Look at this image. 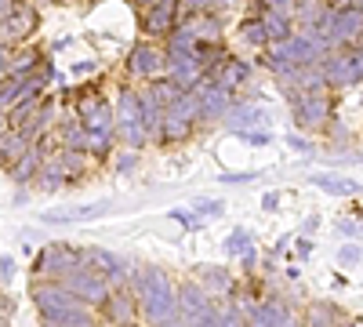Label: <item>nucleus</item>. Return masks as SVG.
Masks as SVG:
<instances>
[{
    "mask_svg": "<svg viewBox=\"0 0 363 327\" xmlns=\"http://www.w3.org/2000/svg\"><path fill=\"white\" fill-rule=\"evenodd\" d=\"M128 291L135 294L138 313L153 327L164 316L178 313V287L160 265H135V270H128Z\"/></svg>",
    "mask_w": 363,
    "mask_h": 327,
    "instance_id": "nucleus-1",
    "label": "nucleus"
},
{
    "mask_svg": "<svg viewBox=\"0 0 363 327\" xmlns=\"http://www.w3.org/2000/svg\"><path fill=\"white\" fill-rule=\"evenodd\" d=\"M29 299H33L40 320H51V323H91L87 306L62 280H37L33 287H29Z\"/></svg>",
    "mask_w": 363,
    "mask_h": 327,
    "instance_id": "nucleus-2",
    "label": "nucleus"
},
{
    "mask_svg": "<svg viewBox=\"0 0 363 327\" xmlns=\"http://www.w3.org/2000/svg\"><path fill=\"white\" fill-rule=\"evenodd\" d=\"M113 113H116V142L128 145V150H145L153 145L145 135V124H142V99H138V84L124 80L116 87V102H113Z\"/></svg>",
    "mask_w": 363,
    "mask_h": 327,
    "instance_id": "nucleus-3",
    "label": "nucleus"
},
{
    "mask_svg": "<svg viewBox=\"0 0 363 327\" xmlns=\"http://www.w3.org/2000/svg\"><path fill=\"white\" fill-rule=\"evenodd\" d=\"M77 265H84V248H73L66 240L58 244H44L37 262H33V273L37 280H66Z\"/></svg>",
    "mask_w": 363,
    "mask_h": 327,
    "instance_id": "nucleus-4",
    "label": "nucleus"
},
{
    "mask_svg": "<svg viewBox=\"0 0 363 327\" xmlns=\"http://www.w3.org/2000/svg\"><path fill=\"white\" fill-rule=\"evenodd\" d=\"M291 116L301 131H320L330 121V99H327V87L323 92H294L287 95Z\"/></svg>",
    "mask_w": 363,
    "mask_h": 327,
    "instance_id": "nucleus-5",
    "label": "nucleus"
},
{
    "mask_svg": "<svg viewBox=\"0 0 363 327\" xmlns=\"http://www.w3.org/2000/svg\"><path fill=\"white\" fill-rule=\"evenodd\" d=\"M164 73V48L157 40H135L124 58V77L131 84H145Z\"/></svg>",
    "mask_w": 363,
    "mask_h": 327,
    "instance_id": "nucleus-6",
    "label": "nucleus"
},
{
    "mask_svg": "<svg viewBox=\"0 0 363 327\" xmlns=\"http://www.w3.org/2000/svg\"><path fill=\"white\" fill-rule=\"evenodd\" d=\"M182 22L178 15V0H153L149 8L138 11V26H142V37L145 40H167L171 29Z\"/></svg>",
    "mask_w": 363,
    "mask_h": 327,
    "instance_id": "nucleus-7",
    "label": "nucleus"
},
{
    "mask_svg": "<svg viewBox=\"0 0 363 327\" xmlns=\"http://www.w3.org/2000/svg\"><path fill=\"white\" fill-rule=\"evenodd\" d=\"M193 95H196V102H200V128L222 124V116L229 113V106H233V99H236L229 87L215 84L211 77H203V80L193 87Z\"/></svg>",
    "mask_w": 363,
    "mask_h": 327,
    "instance_id": "nucleus-8",
    "label": "nucleus"
},
{
    "mask_svg": "<svg viewBox=\"0 0 363 327\" xmlns=\"http://www.w3.org/2000/svg\"><path fill=\"white\" fill-rule=\"evenodd\" d=\"M356 40H363V11L359 8H335L330 11V26H327V44L330 51H345Z\"/></svg>",
    "mask_w": 363,
    "mask_h": 327,
    "instance_id": "nucleus-9",
    "label": "nucleus"
},
{
    "mask_svg": "<svg viewBox=\"0 0 363 327\" xmlns=\"http://www.w3.org/2000/svg\"><path fill=\"white\" fill-rule=\"evenodd\" d=\"M73 294H77V299L84 302V306H102L106 299H109V291H113V284L102 277V273H95V270H91V265L84 262V265H77V270L62 280Z\"/></svg>",
    "mask_w": 363,
    "mask_h": 327,
    "instance_id": "nucleus-10",
    "label": "nucleus"
},
{
    "mask_svg": "<svg viewBox=\"0 0 363 327\" xmlns=\"http://www.w3.org/2000/svg\"><path fill=\"white\" fill-rule=\"evenodd\" d=\"M73 113H77V121L87 128V131H116V113H113V102L99 92H91V95H80L73 102Z\"/></svg>",
    "mask_w": 363,
    "mask_h": 327,
    "instance_id": "nucleus-11",
    "label": "nucleus"
},
{
    "mask_svg": "<svg viewBox=\"0 0 363 327\" xmlns=\"http://www.w3.org/2000/svg\"><path fill=\"white\" fill-rule=\"evenodd\" d=\"M164 73L182 87V92H193V87L203 80L196 51H182V48H164Z\"/></svg>",
    "mask_w": 363,
    "mask_h": 327,
    "instance_id": "nucleus-12",
    "label": "nucleus"
},
{
    "mask_svg": "<svg viewBox=\"0 0 363 327\" xmlns=\"http://www.w3.org/2000/svg\"><path fill=\"white\" fill-rule=\"evenodd\" d=\"M37 26H40V11L33 4H22V0H18V8L8 18H0V40L11 44V48L29 44V37L37 33Z\"/></svg>",
    "mask_w": 363,
    "mask_h": 327,
    "instance_id": "nucleus-13",
    "label": "nucleus"
},
{
    "mask_svg": "<svg viewBox=\"0 0 363 327\" xmlns=\"http://www.w3.org/2000/svg\"><path fill=\"white\" fill-rule=\"evenodd\" d=\"M113 200H91V204H73V207H55V211H44L40 222L44 226H80V222H95L102 215L113 211Z\"/></svg>",
    "mask_w": 363,
    "mask_h": 327,
    "instance_id": "nucleus-14",
    "label": "nucleus"
},
{
    "mask_svg": "<svg viewBox=\"0 0 363 327\" xmlns=\"http://www.w3.org/2000/svg\"><path fill=\"white\" fill-rule=\"evenodd\" d=\"M320 66H323V80H327V87H352V84L363 80L352 48H345V51H330Z\"/></svg>",
    "mask_w": 363,
    "mask_h": 327,
    "instance_id": "nucleus-15",
    "label": "nucleus"
},
{
    "mask_svg": "<svg viewBox=\"0 0 363 327\" xmlns=\"http://www.w3.org/2000/svg\"><path fill=\"white\" fill-rule=\"evenodd\" d=\"M222 124H225V131H244V128H269L272 121H269V109L262 102L236 95L233 106H229V113L222 116Z\"/></svg>",
    "mask_w": 363,
    "mask_h": 327,
    "instance_id": "nucleus-16",
    "label": "nucleus"
},
{
    "mask_svg": "<svg viewBox=\"0 0 363 327\" xmlns=\"http://www.w3.org/2000/svg\"><path fill=\"white\" fill-rule=\"evenodd\" d=\"M84 262H87L95 273H102L113 287H128V270H131V265L120 258L116 251L99 248V244H95V248H84Z\"/></svg>",
    "mask_w": 363,
    "mask_h": 327,
    "instance_id": "nucleus-17",
    "label": "nucleus"
},
{
    "mask_svg": "<svg viewBox=\"0 0 363 327\" xmlns=\"http://www.w3.org/2000/svg\"><path fill=\"white\" fill-rule=\"evenodd\" d=\"M244 309V316L255 323V327H298L291 306L284 299H269V302H247V306H240Z\"/></svg>",
    "mask_w": 363,
    "mask_h": 327,
    "instance_id": "nucleus-18",
    "label": "nucleus"
},
{
    "mask_svg": "<svg viewBox=\"0 0 363 327\" xmlns=\"http://www.w3.org/2000/svg\"><path fill=\"white\" fill-rule=\"evenodd\" d=\"M102 313H106V320L116 323V327H131L135 316H138V302H135V294H131L128 287H113L109 299L102 302Z\"/></svg>",
    "mask_w": 363,
    "mask_h": 327,
    "instance_id": "nucleus-19",
    "label": "nucleus"
},
{
    "mask_svg": "<svg viewBox=\"0 0 363 327\" xmlns=\"http://www.w3.org/2000/svg\"><path fill=\"white\" fill-rule=\"evenodd\" d=\"M251 77H255V66H251V62H244V58H236V55L229 51V55H225V62L215 70V77H211V80L222 84V87H229V92L236 95V92H240V87H244Z\"/></svg>",
    "mask_w": 363,
    "mask_h": 327,
    "instance_id": "nucleus-20",
    "label": "nucleus"
},
{
    "mask_svg": "<svg viewBox=\"0 0 363 327\" xmlns=\"http://www.w3.org/2000/svg\"><path fill=\"white\" fill-rule=\"evenodd\" d=\"M51 160L62 167V174H66V182H69V186H77L80 178H87V171L95 167V160H91L84 150H62V145H58V150L51 153Z\"/></svg>",
    "mask_w": 363,
    "mask_h": 327,
    "instance_id": "nucleus-21",
    "label": "nucleus"
},
{
    "mask_svg": "<svg viewBox=\"0 0 363 327\" xmlns=\"http://www.w3.org/2000/svg\"><path fill=\"white\" fill-rule=\"evenodd\" d=\"M313 186L323 189L327 196H359L363 193V182H356L352 174H338V171H316Z\"/></svg>",
    "mask_w": 363,
    "mask_h": 327,
    "instance_id": "nucleus-22",
    "label": "nucleus"
},
{
    "mask_svg": "<svg viewBox=\"0 0 363 327\" xmlns=\"http://www.w3.org/2000/svg\"><path fill=\"white\" fill-rule=\"evenodd\" d=\"M207 294H233L236 291V277L225 270V265H196V277H193Z\"/></svg>",
    "mask_w": 363,
    "mask_h": 327,
    "instance_id": "nucleus-23",
    "label": "nucleus"
},
{
    "mask_svg": "<svg viewBox=\"0 0 363 327\" xmlns=\"http://www.w3.org/2000/svg\"><path fill=\"white\" fill-rule=\"evenodd\" d=\"M44 160H48V157L37 150V145H29V150L8 167V178H11L15 186H33L37 174H40V167H44Z\"/></svg>",
    "mask_w": 363,
    "mask_h": 327,
    "instance_id": "nucleus-24",
    "label": "nucleus"
},
{
    "mask_svg": "<svg viewBox=\"0 0 363 327\" xmlns=\"http://www.w3.org/2000/svg\"><path fill=\"white\" fill-rule=\"evenodd\" d=\"M182 22L196 33V40H222V33H225V15L222 11H200V15L182 18Z\"/></svg>",
    "mask_w": 363,
    "mask_h": 327,
    "instance_id": "nucleus-25",
    "label": "nucleus"
},
{
    "mask_svg": "<svg viewBox=\"0 0 363 327\" xmlns=\"http://www.w3.org/2000/svg\"><path fill=\"white\" fill-rule=\"evenodd\" d=\"M142 87V92L149 95V99H153L160 109H167V106H174L182 95H186V92H182V87L167 77V73H160V77H153V80H145V84H138Z\"/></svg>",
    "mask_w": 363,
    "mask_h": 327,
    "instance_id": "nucleus-26",
    "label": "nucleus"
},
{
    "mask_svg": "<svg viewBox=\"0 0 363 327\" xmlns=\"http://www.w3.org/2000/svg\"><path fill=\"white\" fill-rule=\"evenodd\" d=\"M207 302H211V294H207L196 280H182V284H178V313L186 316V320L196 316Z\"/></svg>",
    "mask_w": 363,
    "mask_h": 327,
    "instance_id": "nucleus-27",
    "label": "nucleus"
},
{
    "mask_svg": "<svg viewBox=\"0 0 363 327\" xmlns=\"http://www.w3.org/2000/svg\"><path fill=\"white\" fill-rule=\"evenodd\" d=\"M222 248H225L229 258H240L244 265H255V236H251V229L236 226L225 240H222Z\"/></svg>",
    "mask_w": 363,
    "mask_h": 327,
    "instance_id": "nucleus-28",
    "label": "nucleus"
},
{
    "mask_svg": "<svg viewBox=\"0 0 363 327\" xmlns=\"http://www.w3.org/2000/svg\"><path fill=\"white\" fill-rule=\"evenodd\" d=\"M262 18V26H265V33H269V44H280V40H287L291 33H294V11H262L258 15Z\"/></svg>",
    "mask_w": 363,
    "mask_h": 327,
    "instance_id": "nucleus-29",
    "label": "nucleus"
},
{
    "mask_svg": "<svg viewBox=\"0 0 363 327\" xmlns=\"http://www.w3.org/2000/svg\"><path fill=\"white\" fill-rule=\"evenodd\" d=\"M40 62H44V51H40V48H33V44H18V48L11 51V70H8V73L29 80V77L37 73Z\"/></svg>",
    "mask_w": 363,
    "mask_h": 327,
    "instance_id": "nucleus-30",
    "label": "nucleus"
},
{
    "mask_svg": "<svg viewBox=\"0 0 363 327\" xmlns=\"http://www.w3.org/2000/svg\"><path fill=\"white\" fill-rule=\"evenodd\" d=\"M236 40L244 44V48H251V51H265V48H269V33H265L262 18H258V15L240 18V26H236Z\"/></svg>",
    "mask_w": 363,
    "mask_h": 327,
    "instance_id": "nucleus-31",
    "label": "nucleus"
},
{
    "mask_svg": "<svg viewBox=\"0 0 363 327\" xmlns=\"http://www.w3.org/2000/svg\"><path fill=\"white\" fill-rule=\"evenodd\" d=\"M29 145H33V142H26V138H22L15 128H11V131H4V135H0V167L8 171V167H11V164H15V160H18V157L29 150Z\"/></svg>",
    "mask_w": 363,
    "mask_h": 327,
    "instance_id": "nucleus-32",
    "label": "nucleus"
},
{
    "mask_svg": "<svg viewBox=\"0 0 363 327\" xmlns=\"http://www.w3.org/2000/svg\"><path fill=\"white\" fill-rule=\"evenodd\" d=\"M116 131H87V157L91 160H109L116 153Z\"/></svg>",
    "mask_w": 363,
    "mask_h": 327,
    "instance_id": "nucleus-33",
    "label": "nucleus"
},
{
    "mask_svg": "<svg viewBox=\"0 0 363 327\" xmlns=\"http://www.w3.org/2000/svg\"><path fill=\"white\" fill-rule=\"evenodd\" d=\"M40 193H58V189H66L69 182H66V174H62V167H58L51 157L44 160V167H40V174H37V182H33Z\"/></svg>",
    "mask_w": 363,
    "mask_h": 327,
    "instance_id": "nucleus-34",
    "label": "nucleus"
},
{
    "mask_svg": "<svg viewBox=\"0 0 363 327\" xmlns=\"http://www.w3.org/2000/svg\"><path fill=\"white\" fill-rule=\"evenodd\" d=\"M301 327H338V309L330 302H313L306 309V320H301Z\"/></svg>",
    "mask_w": 363,
    "mask_h": 327,
    "instance_id": "nucleus-35",
    "label": "nucleus"
},
{
    "mask_svg": "<svg viewBox=\"0 0 363 327\" xmlns=\"http://www.w3.org/2000/svg\"><path fill=\"white\" fill-rule=\"evenodd\" d=\"M258 66L262 70H269L272 77H277V73H287L291 70V62H287V55L277 48V44H269L265 51H258Z\"/></svg>",
    "mask_w": 363,
    "mask_h": 327,
    "instance_id": "nucleus-36",
    "label": "nucleus"
},
{
    "mask_svg": "<svg viewBox=\"0 0 363 327\" xmlns=\"http://www.w3.org/2000/svg\"><path fill=\"white\" fill-rule=\"evenodd\" d=\"M138 164H142V150H128V145H116V153H113V171H116V174H131Z\"/></svg>",
    "mask_w": 363,
    "mask_h": 327,
    "instance_id": "nucleus-37",
    "label": "nucleus"
},
{
    "mask_svg": "<svg viewBox=\"0 0 363 327\" xmlns=\"http://www.w3.org/2000/svg\"><path fill=\"white\" fill-rule=\"evenodd\" d=\"M22 84H26V80L15 77V73H8L4 80H0V109H4V113L15 106V99H18V92H22Z\"/></svg>",
    "mask_w": 363,
    "mask_h": 327,
    "instance_id": "nucleus-38",
    "label": "nucleus"
},
{
    "mask_svg": "<svg viewBox=\"0 0 363 327\" xmlns=\"http://www.w3.org/2000/svg\"><path fill=\"white\" fill-rule=\"evenodd\" d=\"M167 218H171V222H178L182 229H186V233H196V229H203V218L193 211V207H171V211H167Z\"/></svg>",
    "mask_w": 363,
    "mask_h": 327,
    "instance_id": "nucleus-39",
    "label": "nucleus"
},
{
    "mask_svg": "<svg viewBox=\"0 0 363 327\" xmlns=\"http://www.w3.org/2000/svg\"><path fill=\"white\" fill-rule=\"evenodd\" d=\"M193 211L200 218H222L225 215V200H218V196H196L193 200Z\"/></svg>",
    "mask_w": 363,
    "mask_h": 327,
    "instance_id": "nucleus-40",
    "label": "nucleus"
},
{
    "mask_svg": "<svg viewBox=\"0 0 363 327\" xmlns=\"http://www.w3.org/2000/svg\"><path fill=\"white\" fill-rule=\"evenodd\" d=\"M218 313H222V306H215V299H211L196 316L186 320V327H218Z\"/></svg>",
    "mask_w": 363,
    "mask_h": 327,
    "instance_id": "nucleus-41",
    "label": "nucleus"
},
{
    "mask_svg": "<svg viewBox=\"0 0 363 327\" xmlns=\"http://www.w3.org/2000/svg\"><path fill=\"white\" fill-rule=\"evenodd\" d=\"M262 171H222L218 186H244V182H258Z\"/></svg>",
    "mask_w": 363,
    "mask_h": 327,
    "instance_id": "nucleus-42",
    "label": "nucleus"
},
{
    "mask_svg": "<svg viewBox=\"0 0 363 327\" xmlns=\"http://www.w3.org/2000/svg\"><path fill=\"white\" fill-rule=\"evenodd\" d=\"M218 327H247V316H244V309L240 306H222V313H218Z\"/></svg>",
    "mask_w": 363,
    "mask_h": 327,
    "instance_id": "nucleus-43",
    "label": "nucleus"
},
{
    "mask_svg": "<svg viewBox=\"0 0 363 327\" xmlns=\"http://www.w3.org/2000/svg\"><path fill=\"white\" fill-rule=\"evenodd\" d=\"M229 135L240 138V142H247V145H269L272 142V135L265 128H244V131H229Z\"/></svg>",
    "mask_w": 363,
    "mask_h": 327,
    "instance_id": "nucleus-44",
    "label": "nucleus"
},
{
    "mask_svg": "<svg viewBox=\"0 0 363 327\" xmlns=\"http://www.w3.org/2000/svg\"><path fill=\"white\" fill-rule=\"evenodd\" d=\"M200 11H215V0H178V15L182 18H193Z\"/></svg>",
    "mask_w": 363,
    "mask_h": 327,
    "instance_id": "nucleus-45",
    "label": "nucleus"
},
{
    "mask_svg": "<svg viewBox=\"0 0 363 327\" xmlns=\"http://www.w3.org/2000/svg\"><path fill=\"white\" fill-rule=\"evenodd\" d=\"M284 142L291 145L294 153H306V157H313V153H316V145H313L306 135H294V131H287V138H284Z\"/></svg>",
    "mask_w": 363,
    "mask_h": 327,
    "instance_id": "nucleus-46",
    "label": "nucleus"
},
{
    "mask_svg": "<svg viewBox=\"0 0 363 327\" xmlns=\"http://www.w3.org/2000/svg\"><path fill=\"white\" fill-rule=\"evenodd\" d=\"M359 255H363L359 244H342V248H338V265H356Z\"/></svg>",
    "mask_w": 363,
    "mask_h": 327,
    "instance_id": "nucleus-47",
    "label": "nucleus"
},
{
    "mask_svg": "<svg viewBox=\"0 0 363 327\" xmlns=\"http://www.w3.org/2000/svg\"><path fill=\"white\" fill-rule=\"evenodd\" d=\"M11 44H4V40H0V80H4L8 77V70H11Z\"/></svg>",
    "mask_w": 363,
    "mask_h": 327,
    "instance_id": "nucleus-48",
    "label": "nucleus"
},
{
    "mask_svg": "<svg viewBox=\"0 0 363 327\" xmlns=\"http://www.w3.org/2000/svg\"><path fill=\"white\" fill-rule=\"evenodd\" d=\"M338 233H345V236H352V240H359V236H363V226H359V222H349V218H338Z\"/></svg>",
    "mask_w": 363,
    "mask_h": 327,
    "instance_id": "nucleus-49",
    "label": "nucleus"
},
{
    "mask_svg": "<svg viewBox=\"0 0 363 327\" xmlns=\"http://www.w3.org/2000/svg\"><path fill=\"white\" fill-rule=\"evenodd\" d=\"M0 280H4V284H11V280H15V258H11V255L0 258Z\"/></svg>",
    "mask_w": 363,
    "mask_h": 327,
    "instance_id": "nucleus-50",
    "label": "nucleus"
},
{
    "mask_svg": "<svg viewBox=\"0 0 363 327\" xmlns=\"http://www.w3.org/2000/svg\"><path fill=\"white\" fill-rule=\"evenodd\" d=\"M280 207V193H265L262 196V211H277Z\"/></svg>",
    "mask_w": 363,
    "mask_h": 327,
    "instance_id": "nucleus-51",
    "label": "nucleus"
},
{
    "mask_svg": "<svg viewBox=\"0 0 363 327\" xmlns=\"http://www.w3.org/2000/svg\"><path fill=\"white\" fill-rule=\"evenodd\" d=\"M157 327H186V316H182V313H171V316H164Z\"/></svg>",
    "mask_w": 363,
    "mask_h": 327,
    "instance_id": "nucleus-52",
    "label": "nucleus"
},
{
    "mask_svg": "<svg viewBox=\"0 0 363 327\" xmlns=\"http://www.w3.org/2000/svg\"><path fill=\"white\" fill-rule=\"evenodd\" d=\"M15 8H18V0H0V18H8Z\"/></svg>",
    "mask_w": 363,
    "mask_h": 327,
    "instance_id": "nucleus-53",
    "label": "nucleus"
},
{
    "mask_svg": "<svg viewBox=\"0 0 363 327\" xmlns=\"http://www.w3.org/2000/svg\"><path fill=\"white\" fill-rule=\"evenodd\" d=\"M298 255L309 258V255H313V240H298Z\"/></svg>",
    "mask_w": 363,
    "mask_h": 327,
    "instance_id": "nucleus-54",
    "label": "nucleus"
},
{
    "mask_svg": "<svg viewBox=\"0 0 363 327\" xmlns=\"http://www.w3.org/2000/svg\"><path fill=\"white\" fill-rule=\"evenodd\" d=\"M4 131H11V121H8V113L0 109V135H4Z\"/></svg>",
    "mask_w": 363,
    "mask_h": 327,
    "instance_id": "nucleus-55",
    "label": "nucleus"
},
{
    "mask_svg": "<svg viewBox=\"0 0 363 327\" xmlns=\"http://www.w3.org/2000/svg\"><path fill=\"white\" fill-rule=\"evenodd\" d=\"M44 327H95V323H51V320H44Z\"/></svg>",
    "mask_w": 363,
    "mask_h": 327,
    "instance_id": "nucleus-56",
    "label": "nucleus"
},
{
    "mask_svg": "<svg viewBox=\"0 0 363 327\" xmlns=\"http://www.w3.org/2000/svg\"><path fill=\"white\" fill-rule=\"evenodd\" d=\"M287 244H291V236H280V244L272 248V251H277V255H284V251H287Z\"/></svg>",
    "mask_w": 363,
    "mask_h": 327,
    "instance_id": "nucleus-57",
    "label": "nucleus"
},
{
    "mask_svg": "<svg viewBox=\"0 0 363 327\" xmlns=\"http://www.w3.org/2000/svg\"><path fill=\"white\" fill-rule=\"evenodd\" d=\"M128 4H131L135 11H142V8H149V4H153V0H128Z\"/></svg>",
    "mask_w": 363,
    "mask_h": 327,
    "instance_id": "nucleus-58",
    "label": "nucleus"
},
{
    "mask_svg": "<svg viewBox=\"0 0 363 327\" xmlns=\"http://www.w3.org/2000/svg\"><path fill=\"white\" fill-rule=\"evenodd\" d=\"M284 277H287V280H298V277H301V270H298V265H287V273H284Z\"/></svg>",
    "mask_w": 363,
    "mask_h": 327,
    "instance_id": "nucleus-59",
    "label": "nucleus"
},
{
    "mask_svg": "<svg viewBox=\"0 0 363 327\" xmlns=\"http://www.w3.org/2000/svg\"><path fill=\"white\" fill-rule=\"evenodd\" d=\"M327 4H330V8H349L352 0H327Z\"/></svg>",
    "mask_w": 363,
    "mask_h": 327,
    "instance_id": "nucleus-60",
    "label": "nucleus"
},
{
    "mask_svg": "<svg viewBox=\"0 0 363 327\" xmlns=\"http://www.w3.org/2000/svg\"><path fill=\"white\" fill-rule=\"evenodd\" d=\"M349 327H363V320H352V323H349Z\"/></svg>",
    "mask_w": 363,
    "mask_h": 327,
    "instance_id": "nucleus-61",
    "label": "nucleus"
},
{
    "mask_svg": "<svg viewBox=\"0 0 363 327\" xmlns=\"http://www.w3.org/2000/svg\"><path fill=\"white\" fill-rule=\"evenodd\" d=\"M291 4H294V8H298V4H306V0H291Z\"/></svg>",
    "mask_w": 363,
    "mask_h": 327,
    "instance_id": "nucleus-62",
    "label": "nucleus"
},
{
    "mask_svg": "<svg viewBox=\"0 0 363 327\" xmlns=\"http://www.w3.org/2000/svg\"><path fill=\"white\" fill-rule=\"evenodd\" d=\"M247 327H255V323H247Z\"/></svg>",
    "mask_w": 363,
    "mask_h": 327,
    "instance_id": "nucleus-63",
    "label": "nucleus"
}]
</instances>
